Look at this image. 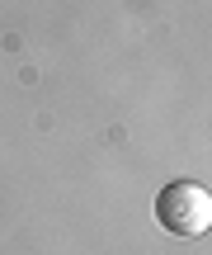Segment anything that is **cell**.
<instances>
[{"instance_id": "6da1fadb", "label": "cell", "mask_w": 212, "mask_h": 255, "mask_svg": "<svg viewBox=\"0 0 212 255\" xmlns=\"http://www.w3.org/2000/svg\"><path fill=\"white\" fill-rule=\"evenodd\" d=\"M156 222L175 237H203L212 227V194L198 180H175L156 194Z\"/></svg>"}]
</instances>
